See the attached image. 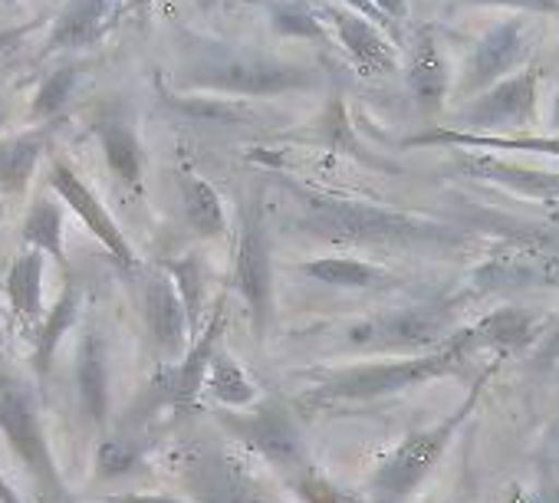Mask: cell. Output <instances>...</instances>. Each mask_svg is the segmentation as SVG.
<instances>
[{
    "instance_id": "obj_1",
    "label": "cell",
    "mask_w": 559,
    "mask_h": 503,
    "mask_svg": "<svg viewBox=\"0 0 559 503\" xmlns=\"http://www.w3.org/2000/svg\"><path fill=\"white\" fill-rule=\"evenodd\" d=\"M290 220L304 233L333 243L399 250H457L474 243L471 230H461L448 220L304 184H290Z\"/></svg>"
},
{
    "instance_id": "obj_2",
    "label": "cell",
    "mask_w": 559,
    "mask_h": 503,
    "mask_svg": "<svg viewBox=\"0 0 559 503\" xmlns=\"http://www.w3.org/2000/svg\"><path fill=\"white\" fill-rule=\"evenodd\" d=\"M178 83L188 93L250 103V99L290 96V93H313L323 86V70L300 60L260 53L243 44L191 37L185 44Z\"/></svg>"
},
{
    "instance_id": "obj_3",
    "label": "cell",
    "mask_w": 559,
    "mask_h": 503,
    "mask_svg": "<svg viewBox=\"0 0 559 503\" xmlns=\"http://www.w3.org/2000/svg\"><path fill=\"white\" fill-rule=\"evenodd\" d=\"M474 343L467 330H461L444 349L425 352V356H405L399 362H376V366H353L343 372H333L323 379L310 395L307 405H362V402H379L418 385H428L444 375H457L467 366Z\"/></svg>"
},
{
    "instance_id": "obj_4",
    "label": "cell",
    "mask_w": 559,
    "mask_h": 503,
    "mask_svg": "<svg viewBox=\"0 0 559 503\" xmlns=\"http://www.w3.org/2000/svg\"><path fill=\"white\" fill-rule=\"evenodd\" d=\"M493 375V366H487L477 379V385L467 392V398L444 415L441 421H435L431 428H421L415 434H408L376 470L372 477V503H405L412 496V490L431 474V467L441 460V454L448 451V444L454 441V434L464 428V421L474 415L487 382Z\"/></svg>"
},
{
    "instance_id": "obj_5",
    "label": "cell",
    "mask_w": 559,
    "mask_h": 503,
    "mask_svg": "<svg viewBox=\"0 0 559 503\" xmlns=\"http://www.w3.org/2000/svg\"><path fill=\"white\" fill-rule=\"evenodd\" d=\"M461 330L454 326L451 303H421L392 313H379L372 320L356 323L346 333V343L362 352H408L425 356L444 349Z\"/></svg>"
},
{
    "instance_id": "obj_6",
    "label": "cell",
    "mask_w": 559,
    "mask_h": 503,
    "mask_svg": "<svg viewBox=\"0 0 559 503\" xmlns=\"http://www.w3.org/2000/svg\"><path fill=\"white\" fill-rule=\"evenodd\" d=\"M0 434L8 438L11 451L24 460L37 487L60 503L63 500V480L47 441V431L37 415V398L31 385L21 375L0 372Z\"/></svg>"
},
{
    "instance_id": "obj_7",
    "label": "cell",
    "mask_w": 559,
    "mask_h": 503,
    "mask_svg": "<svg viewBox=\"0 0 559 503\" xmlns=\"http://www.w3.org/2000/svg\"><path fill=\"white\" fill-rule=\"evenodd\" d=\"M178 467L194 503H276L260 477L224 447L188 444Z\"/></svg>"
},
{
    "instance_id": "obj_8",
    "label": "cell",
    "mask_w": 559,
    "mask_h": 503,
    "mask_svg": "<svg viewBox=\"0 0 559 503\" xmlns=\"http://www.w3.org/2000/svg\"><path fill=\"white\" fill-rule=\"evenodd\" d=\"M234 287L247 303L253 336L266 339V330L273 326V250L260 201L247 204L240 214V237L234 250Z\"/></svg>"
},
{
    "instance_id": "obj_9",
    "label": "cell",
    "mask_w": 559,
    "mask_h": 503,
    "mask_svg": "<svg viewBox=\"0 0 559 503\" xmlns=\"http://www.w3.org/2000/svg\"><path fill=\"white\" fill-rule=\"evenodd\" d=\"M530 53H533V31L520 14L490 24L467 50L454 93L464 103L487 93L490 86L513 76V70H520L530 60Z\"/></svg>"
},
{
    "instance_id": "obj_10",
    "label": "cell",
    "mask_w": 559,
    "mask_h": 503,
    "mask_svg": "<svg viewBox=\"0 0 559 503\" xmlns=\"http://www.w3.org/2000/svg\"><path fill=\"white\" fill-rule=\"evenodd\" d=\"M533 287H559V254L539 247L536 240H510L500 243L493 254L471 274L467 297L484 294H510V290H533Z\"/></svg>"
},
{
    "instance_id": "obj_11",
    "label": "cell",
    "mask_w": 559,
    "mask_h": 503,
    "mask_svg": "<svg viewBox=\"0 0 559 503\" xmlns=\"http://www.w3.org/2000/svg\"><path fill=\"white\" fill-rule=\"evenodd\" d=\"M217 421L237 438L243 441L250 451H257L263 460H270L273 467H284L300 474L307 464V447H304V434L294 421V415L284 405H260L253 415H230L221 411Z\"/></svg>"
},
{
    "instance_id": "obj_12",
    "label": "cell",
    "mask_w": 559,
    "mask_h": 503,
    "mask_svg": "<svg viewBox=\"0 0 559 503\" xmlns=\"http://www.w3.org/2000/svg\"><path fill=\"white\" fill-rule=\"evenodd\" d=\"M536 93H539V73L520 70L507 76L503 83L490 86L487 93L467 99L454 112V125L461 132H484V129H526L536 112Z\"/></svg>"
},
{
    "instance_id": "obj_13",
    "label": "cell",
    "mask_w": 559,
    "mask_h": 503,
    "mask_svg": "<svg viewBox=\"0 0 559 503\" xmlns=\"http://www.w3.org/2000/svg\"><path fill=\"white\" fill-rule=\"evenodd\" d=\"M317 14L333 31L336 44L343 47V53L362 76H392L399 70V50L382 27L336 4V0H323Z\"/></svg>"
},
{
    "instance_id": "obj_14",
    "label": "cell",
    "mask_w": 559,
    "mask_h": 503,
    "mask_svg": "<svg viewBox=\"0 0 559 503\" xmlns=\"http://www.w3.org/2000/svg\"><path fill=\"white\" fill-rule=\"evenodd\" d=\"M50 188L60 194L63 204H70V211L86 224V230L109 250V254L116 258V264L122 271H135L139 267V258L132 243L126 240L122 227L116 224V217L106 211V204L99 201V194L63 161V158H53L50 161Z\"/></svg>"
},
{
    "instance_id": "obj_15",
    "label": "cell",
    "mask_w": 559,
    "mask_h": 503,
    "mask_svg": "<svg viewBox=\"0 0 559 503\" xmlns=\"http://www.w3.org/2000/svg\"><path fill=\"white\" fill-rule=\"evenodd\" d=\"M224 326H227V310H224V300H217V310H214L211 323L204 326V333L194 336L188 356L178 366H162L152 388L162 392V398L175 411H194L198 395L207 385V369H211V362L217 356V343H221Z\"/></svg>"
},
{
    "instance_id": "obj_16",
    "label": "cell",
    "mask_w": 559,
    "mask_h": 503,
    "mask_svg": "<svg viewBox=\"0 0 559 503\" xmlns=\"http://www.w3.org/2000/svg\"><path fill=\"white\" fill-rule=\"evenodd\" d=\"M145 323L162 366H178L191 349V320L175 280L162 271L145 284Z\"/></svg>"
},
{
    "instance_id": "obj_17",
    "label": "cell",
    "mask_w": 559,
    "mask_h": 503,
    "mask_svg": "<svg viewBox=\"0 0 559 503\" xmlns=\"http://www.w3.org/2000/svg\"><path fill=\"white\" fill-rule=\"evenodd\" d=\"M405 80H408V93L415 96V103L428 112H438L448 103V96L454 93L451 63L431 31H421L415 37V44L408 47Z\"/></svg>"
},
{
    "instance_id": "obj_18",
    "label": "cell",
    "mask_w": 559,
    "mask_h": 503,
    "mask_svg": "<svg viewBox=\"0 0 559 503\" xmlns=\"http://www.w3.org/2000/svg\"><path fill=\"white\" fill-rule=\"evenodd\" d=\"M461 148V152H520V155H549L559 158V135H487V132H461L451 125H438L405 142V148Z\"/></svg>"
},
{
    "instance_id": "obj_19",
    "label": "cell",
    "mask_w": 559,
    "mask_h": 503,
    "mask_svg": "<svg viewBox=\"0 0 559 503\" xmlns=\"http://www.w3.org/2000/svg\"><path fill=\"white\" fill-rule=\"evenodd\" d=\"M461 171L480 178V181H490V184H500L520 197H530V201H539V204H549L556 207L559 204V171H539V168H523V165H510V161H500L497 155H474V152H464L461 155Z\"/></svg>"
},
{
    "instance_id": "obj_20",
    "label": "cell",
    "mask_w": 559,
    "mask_h": 503,
    "mask_svg": "<svg viewBox=\"0 0 559 503\" xmlns=\"http://www.w3.org/2000/svg\"><path fill=\"white\" fill-rule=\"evenodd\" d=\"M116 14H119L116 0H70V4L53 21V31L47 37L44 53L93 47L112 27Z\"/></svg>"
},
{
    "instance_id": "obj_21",
    "label": "cell",
    "mask_w": 559,
    "mask_h": 503,
    "mask_svg": "<svg viewBox=\"0 0 559 503\" xmlns=\"http://www.w3.org/2000/svg\"><path fill=\"white\" fill-rule=\"evenodd\" d=\"M93 132L99 135V145H103V155H106V165L109 171L132 191H142V142L132 129V122L116 112V109H106L96 122H93Z\"/></svg>"
},
{
    "instance_id": "obj_22",
    "label": "cell",
    "mask_w": 559,
    "mask_h": 503,
    "mask_svg": "<svg viewBox=\"0 0 559 503\" xmlns=\"http://www.w3.org/2000/svg\"><path fill=\"white\" fill-rule=\"evenodd\" d=\"M76 392L83 415L90 418L93 428H106L109 415V366H106V343L103 333L90 330L80 346L76 359Z\"/></svg>"
},
{
    "instance_id": "obj_23",
    "label": "cell",
    "mask_w": 559,
    "mask_h": 503,
    "mask_svg": "<svg viewBox=\"0 0 559 503\" xmlns=\"http://www.w3.org/2000/svg\"><path fill=\"white\" fill-rule=\"evenodd\" d=\"M44 258L47 254L27 247L8 274V300L24 333H37L44 323Z\"/></svg>"
},
{
    "instance_id": "obj_24",
    "label": "cell",
    "mask_w": 559,
    "mask_h": 503,
    "mask_svg": "<svg viewBox=\"0 0 559 503\" xmlns=\"http://www.w3.org/2000/svg\"><path fill=\"white\" fill-rule=\"evenodd\" d=\"M474 346H487L500 356L520 352L533 343L536 336V320L526 310L516 307H500L487 316H480L471 330H467Z\"/></svg>"
},
{
    "instance_id": "obj_25",
    "label": "cell",
    "mask_w": 559,
    "mask_h": 503,
    "mask_svg": "<svg viewBox=\"0 0 559 503\" xmlns=\"http://www.w3.org/2000/svg\"><path fill=\"white\" fill-rule=\"evenodd\" d=\"M313 284L333 287V290H382L392 287L395 277L385 274L376 264L356 261V258H317L300 267Z\"/></svg>"
},
{
    "instance_id": "obj_26",
    "label": "cell",
    "mask_w": 559,
    "mask_h": 503,
    "mask_svg": "<svg viewBox=\"0 0 559 503\" xmlns=\"http://www.w3.org/2000/svg\"><path fill=\"white\" fill-rule=\"evenodd\" d=\"M178 184H181L185 220L191 224V230L198 237H224L227 233V214H224V201L214 191V184H207L194 171H181Z\"/></svg>"
},
{
    "instance_id": "obj_27",
    "label": "cell",
    "mask_w": 559,
    "mask_h": 503,
    "mask_svg": "<svg viewBox=\"0 0 559 503\" xmlns=\"http://www.w3.org/2000/svg\"><path fill=\"white\" fill-rule=\"evenodd\" d=\"M80 287L76 284H67V290L60 294L57 307L44 316L40 330L34 333V369L37 375H50L53 369V356H57V346L63 343V336L73 330L76 316H80Z\"/></svg>"
},
{
    "instance_id": "obj_28",
    "label": "cell",
    "mask_w": 559,
    "mask_h": 503,
    "mask_svg": "<svg viewBox=\"0 0 559 503\" xmlns=\"http://www.w3.org/2000/svg\"><path fill=\"white\" fill-rule=\"evenodd\" d=\"M165 103L191 119V122H204V125H240L253 119V109L247 99H224V96H207V93H168L162 89Z\"/></svg>"
},
{
    "instance_id": "obj_29",
    "label": "cell",
    "mask_w": 559,
    "mask_h": 503,
    "mask_svg": "<svg viewBox=\"0 0 559 503\" xmlns=\"http://www.w3.org/2000/svg\"><path fill=\"white\" fill-rule=\"evenodd\" d=\"M47 148V132H27L0 142V191L21 194Z\"/></svg>"
},
{
    "instance_id": "obj_30",
    "label": "cell",
    "mask_w": 559,
    "mask_h": 503,
    "mask_svg": "<svg viewBox=\"0 0 559 503\" xmlns=\"http://www.w3.org/2000/svg\"><path fill=\"white\" fill-rule=\"evenodd\" d=\"M24 240L27 247L53 258L60 267H67V247H63V207L53 197H37L24 220Z\"/></svg>"
},
{
    "instance_id": "obj_31",
    "label": "cell",
    "mask_w": 559,
    "mask_h": 503,
    "mask_svg": "<svg viewBox=\"0 0 559 503\" xmlns=\"http://www.w3.org/2000/svg\"><path fill=\"white\" fill-rule=\"evenodd\" d=\"M207 388L227 408H243V405H250L257 398L253 382L247 379V372L227 352H217L214 356V362L207 369Z\"/></svg>"
},
{
    "instance_id": "obj_32",
    "label": "cell",
    "mask_w": 559,
    "mask_h": 503,
    "mask_svg": "<svg viewBox=\"0 0 559 503\" xmlns=\"http://www.w3.org/2000/svg\"><path fill=\"white\" fill-rule=\"evenodd\" d=\"M76 80H80V70H76L73 63L57 67V70L40 83V89H37V96H34V103H31V116H34V119H53V116L70 103V96H73V89H76Z\"/></svg>"
},
{
    "instance_id": "obj_33",
    "label": "cell",
    "mask_w": 559,
    "mask_h": 503,
    "mask_svg": "<svg viewBox=\"0 0 559 503\" xmlns=\"http://www.w3.org/2000/svg\"><path fill=\"white\" fill-rule=\"evenodd\" d=\"M165 274L175 280L181 300H185V310H188V320H191V333H198V323H201V300H204V271H201V261L194 254L181 258V261H168L165 264Z\"/></svg>"
},
{
    "instance_id": "obj_34",
    "label": "cell",
    "mask_w": 559,
    "mask_h": 503,
    "mask_svg": "<svg viewBox=\"0 0 559 503\" xmlns=\"http://www.w3.org/2000/svg\"><path fill=\"white\" fill-rule=\"evenodd\" d=\"M142 464V447L132 438H103L96 447V474L106 480L126 477Z\"/></svg>"
},
{
    "instance_id": "obj_35",
    "label": "cell",
    "mask_w": 559,
    "mask_h": 503,
    "mask_svg": "<svg viewBox=\"0 0 559 503\" xmlns=\"http://www.w3.org/2000/svg\"><path fill=\"white\" fill-rule=\"evenodd\" d=\"M273 27L284 37H323V21L317 11L304 4H287V0H273L270 4Z\"/></svg>"
},
{
    "instance_id": "obj_36",
    "label": "cell",
    "mask_w": 559,
    "mask_h": 503,
    "mask_svg": "<svg viewBox=\"0 0 559 503\" xmlns=\"http://www.w3.org/2000/svg\"><path fill=\"white\" fill-rule=\"evenodd\" d=\"M294 490L307 500V503H353V496H346L340 487H333L323 474L304 467L297 477H294Z\"/></svg>"
},
{
    "instance_id": "obj_37",
    "label": "cell",
    "mask_w": 559,
    "mask_h": 503,
    "mask_svg": "<svg viewBox=\"0 0 559 503\" xmlns=\"http://www.w3.org/2000/svg\"><path fill=\"white\" fill-rule=\"evenodd\" d=\"M461 4H471V8H503V11L530 14V17L559 14V0H461Z\"/></svg>"
},
{
    "instance_id": "obj_38",
    "label": "cell",
    "mask_w": 559,
    "mask_h": 503,
    "mask_svg": "<svg viewBox=\"0 0 559 503\" xmlns=\"http://www.w3.org/2000/svg\"><path fill=\"white\" fill-rule=\"evenodd\" d=\"M507 503H559V483L556 480H539L530 490H510Z\"/></svg>"
},
{
    "instance_id": "obj_39",
    "label": "cell",
    "mask_w": 559,
    "mask_h": 503,
    "mask_svg": "<svg viewBox=\"0 0 559 503\" xmlns=\"http://www.w3.org/2000/svg\"><path fill=\"white\" fill-rule=\"evenodd\" d=\"M336 4H343V8H349V11H356L359 17H366V21H372L376 27H382V31H392L395 37H399V27L372 4V0H336Z\"/></svg>"
},
{
    "instance_id": "obj_40",
    "label": "cell",
    "mask_w": 559,
    "mask_h": 503,
    "mask_svg": "<svg viewBox=\"0 0 559 503\" xmlns=\"http://www.w3.org/2000/svg\"><path fill=\"white\" fill-rule=\"evenodd\" d=\"M103 503H194V500L162 496V493H122V496H106Z\"/></svg>"
},
{
    "instance_id": "obj_41",
    "label": "cell",
    "mask_w": 559,
    "mask_h": 503,
    "mask_svg": "<svg viewBox=\"0 0 559 503\" xmlns=\"http://www.w3.org/2000/svg\"><path fill=\"white\" fill-rule=\"evenodd\" d=\"M372 4H376L395 27H402V24L408 21V0H372Z\"/></svg>"
},
{
    "instance_id": "obj_42",
    "label": "cell",
    "mask_w": 559,
    "mask_h": 503,
    "mask_svg": "<svg viewBox=\"0 0 559 503\" xmlns=\"http://www.w3.org/2000/svg\"><path fill=\"white\" fill-rule=\"evenodd\" d=\"M40 27V21H27V24H21V27H11V31H0V53L4 50H11V47H17L27 34H34Z\"/></svg>"
},
{
    "instance_id": "obj_43",
    "label": "cell",
    "mask_w": 559,
    "mask_h": 503,
    "mask_svg": "<svg viewBox=\"0 0 559 503\" xmlns=\"http://www.w3.org/2000/svg\"><path fill=\"white\" fill-rule=\"evenodd\" d=\"M536 362H539V366L559 362V323H556V330L543 339V346L536 349Z\"/></svg>"
},
{
    "instance_id": "obj_44",
    "label": "cell",
    "mask_w": 559,
    "mask_h": 503,
    "mask_svg": "<svg viewBox=\"0 0 559 503\" xmlns=\"http://www.w3.org/2000/svg\"><path fill=\"white\" fill-rule=\"evenodd\" d=\"M0 503H24L4 477H0Z\"/></svg>"
},
{
    "instance_id": "obj_45",
    "label": "cell",
    "mask_w": 559,
    "mask_h": 503,
    "mask_svg": "<svg viewBox=\"0 0 559 503\" xmlns=\"http://www.w3.org/2000/svg\"><path fill=\"white\" fill-rule=\"evenodd\" d=\"M552 129H559V86H556V96H552Z\"/></svg>"
},
{
    "instance_id": "obj_46",
    "label": "cell",
    "mask_w": 559,
    "mask_h": 503,
    "mask_svg": "<svg viewBox=\"0 0 559 503\" xmlns=\"http://www.w3.org/2000/svg\"><path fill=\"white\" fill-rule=\"evenodd\" d=\"M145 4H152V0H135V4H132V8H145Z\"/></svg>"
},
{
    "instance_id": "obj_47",
    "label": "cell",
    "mask_w": 559,
    "mask_h": 503,
    "mask_svg": "<svg viewBox=\"0 0 559 503\" xmlns=\"http://www.w3.org/2000/svg\"><path fill=\"white\" fill-rule=\"evenodd\" d=\"M0 116H4V103H0Z\"/></svg>"
}]
</instances>
